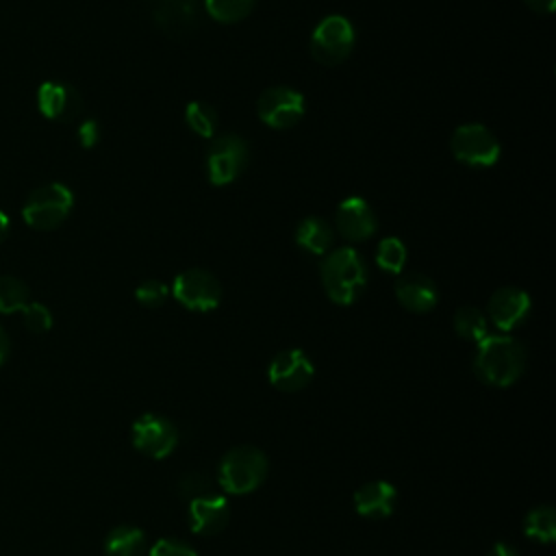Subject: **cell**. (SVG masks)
I'll return each mask as SVG.
<instances>
[{
  "label": "cell",
  "instance_id": "2e32d148",
  "mask_svg": "<svg viewBox=\"0 0 556 556\" xmlns=\"http://www.w3.org/2000/svg\"><path fill=\"white\" fill-rule=\"evenodd\" d=\"M230 519V506L222 493L195 497L189 502L187 508V521L191 532L200 536H213L219 534Z\"/></svg>",
  "mask_w": 556,
  "mask_h": 556
},
{
  "label": "cell",
  "instance_id": "83f0119b",
  "mask_svg": "<svg viewBox=\"0 0 556 556\" xmlns=\"http://www.w3.org/2000/svg\"><path fill=\"white\" fill-rule=\"evenodd\" d=\"M169 295V287L163 282V280H156V278H150V280H143L137 289H135V298L141 306L146 308H156V306H163L165 300Z\"/></svg>",
  "mask_w": 556,
  "mask_h": 556
},
{
  "label": "cell",
  "instance_id": "7c38bea8",
  "mask_svg": "<svg viewBox=\"0 0 556 556\" xmlns=\"http://www.w3.org/2000/svg\"><path fill=\"white\" fill-rule=\"evenodd\" d=\"M315 374V367L306 352L298 348H289L278 352L267 365V380L274 389L282 393L302 391Z\"/></svg>",
  "mask_w": 556,
  "mask_h": 556
},
{
  "label": "cell",
  "instance_id": "ba28073f",
  "mask_svg": "<svg viewBox=\"0 0 556 556\" xmlns=\"http://www.w3.org/2000/svg\"><path fill=\"white\" fill-rule=\"evenodd\" d=\"M172 293L182 308L193 311V313L215 311L224 295L219 280L211 271L200 269V267L180 271L174 278Z\"/></svg>",
  "mask_w": 556,
  "mask_h": 556
},
{
  "label": "cell",
  "instance_id": "e575fe53",
  "mask_svg": "<svg viewBox=\"0 0 556 556\" xmlns=\"http://www.w3.org/2000/svg\"><path fill=\"white\" fill-rule=\"evenodd\" d=\"M9 228H11V222H9L7 213H4V211H0V243L7 239V235H9Z\"/></svg>",
  "mask_w": 556,
  "mask_h": 556
},
{
  "label": "cell",
  "instance_id": "4dcf8cb0",
  "mask_svg": "<svg viewBox=\"0 0 556 556\" xmlns=\"http://www.w3.org/2000/svg\"><path fill=\"white\" fill-rule=\"evenodd\" d=\"M76 137H78V143L83 148H93L100 141V126H98V122L96 119L80 122Z\"/></svg>",
  "mask_w": 556,
  "mask_h": 556
},
{
  "label": "cell",
  "instance_id": "7402d4cb",
  "mask_svg": "<svg viewBox=\"0 0 556 556\" xmlns=\"http://www.w3.org/2000/svg\"><path fill=\"white\" fill-rule=\"evenodd\" d=\"M454 330L465 341H482L489 334V319L476 306H460L454 313Z\"/></svg>",
  "mask_w": 556,
  "mask_h": 556
},
{
  "label": "cell",
  "instance_id": "5b68a950",
  "mask_svg": "<svg viewBox=\"0 0 556 556\" xmlns=\"http://www.w3.org/2000/svg\"><path fill=\"white\" fill-rule=\"evenodd\" d=\"M454 159L473 169L493 167L502 156V143L491 128L478 122L460 124L450 137Z\"/></svg>",
  "mask_w": 556,
  "mask_h": 556
},
{
  "label": "cell",
  "instance_id": "4fadbf2b",
  "mask_svg": "<svg viewBox=\"0 0 556 556\" xmlns=\"http://www.w3.org/2000/svg\"><path fill=\"white\" fill-rule=\"evenodd\" d=\"M532 311L530 295L517 287H500L486 302V319L502 332H510L521 326Z\"/></svg>",
  "mask_w": 556,
  "mask_h": 556
},
{
  "label": "cell",
  "instance_id": "ac0fdd59",
  "mask_svg": "<svg viewBox=\"0 0 556 556\" xmlns=\"http://www.w3.org/2000/svg\"><path fill=\"white\" fill-rule=\"evenodd\" d=\"M397 491L387 480H374L361 484L354 491V508L365 519H384L395 510Z\"/></svg>",
  "mask_w": 556,
  "mask_h": 556
},
{
  "label": "cell",
  "instance_id": "9c48e42d",
  "mask_svg": "<svg viewBox=\"0 0 556 556\" xmlns=\"http://www.w3.org/2000/svg\"><path fill=\"white\" fill-rule=\"evenodd\" d=\"M306 111V100L304 96L287 85H274L267 87L256 102V113L258 119L276 130H287L293 128Z\"/></svg>",
  "mask_w": 556,
  "mask_h": 556
},
{
  "label": "cell",
  "instance_id": "8fae6325",
  "mask_svg": "<svg viewBox=\"0 0 556 556\" xmlns=\"http://www.w3.org/2000/svg\"><path fill=\"white\" fill-rule=\"evenodd\" d=\"M148 7L156 28L174 39L195 33L202 20L200 0H148Z\"/></svg>",
  "mask_w": 556,
  "mask_h": 556
},
{
  "label": "cell",
  "instance_id": "52a82bcc",
  "mask_svg": "<svg viewBox=\"0 0 556 556\" xmlns=\"http://www.w3.org/2000/svg\"><path fill=\"white\" fill-rule=\"evenodd\" d=\"M356 43L354 26L343 15H326L311 35V54L321 65L343 63Z\"/></svg>",
  "mask_w": 556,
  "mask_h": 556
},
{
  "label": "cell",
  "instance_id": "7a4b0ae2",
  "mask_svg": "<svg viewBox=\"0 0 556 556\" xmlns=\"http://www.w3.org/2000/svg\"><path fill=\"white\" fill-rule=\"evenodd\" d=\"M319 278L330 302L350 306L363 295L367 287V265L358 250L339 248L324 256L319 265Z\"/></svg>",
  "mask_w": 556,
  "mask_h": 556
},
{
  "label": "cell",
  "instance_id": "484cf974",
  "mask_svg": "<svg viewBox=\"0 0 556 556\" xmlns=\"http://www.w3.org/2000/svg\"><path fill=\"white\" fill-rule=\"evenodd\" d=\"M406 256V245L397 237H384L376 250V265L387 274H402Z\"/></svg>",
  "mask_w": 556,
  "mask_h": 556
},
{
  "label": "cell",
  "instance_id": "f1b7e54d",
  "mask_svg": "<svg viewBox=\"0 0 556 556\" xmlns=\"http://www.w3.org/2000/svg\"><path fill=\"white\" fill-rule=\"evenodd\" d=\"M20 313L24 317V326L35 334H43L52 328V313L39 302H28Z\"/></svg>",
  "mask_w": 556,
  "mask_h": 556
},
{
  "label": "cell",
  "instance_id": "cb8c5ba5",
  "mask_svg": "<svg viewBox=\"0 0 556 556\" xmlns=\"http://www.w3.org/2000/svg\"><path fill=\"white\" fill-rule=\"evenodd\" d=\"M256 0H204V11L222 24H235L248 17Z\"/></svg>",
  "mask_w": 556,
  "mask_h": 556
},
{
  "label": "cell",
  "instance_id": "f546056e",
  "mask_svg": "<svg viewBox=\"0 0 556 556\" xmlns=\"http://www.w3.org/2000/svg\"><path fill=\"white\" fill-rule=\"evenodd\" d=\"M148 556H198V552L180 539H161L150 547Z\"/></svg>",
  "mask_w": 556,
  "mask_h": 556
},
{
  "label": "cell",
  "instance_id": "d4e9b609",
  "mask_svg": "<svg viewBox=\"0 0 556 556\" xmlns=\"http://www.w3.org/2000/svg\"><path fill=\"white\" fill-rule=\"evenodd\" d=\"M30 302L28 287L15 276H0V313H17Z\"/></svg>",
  "mask_w": 556,
  "mask_h": 556
},
{
  "label": "cell",
  "instance_id": "d6986e66",
  "mask_svg": "<svg viewBox=\"0 0 556 556\" xmlns=\"http://www.w3.org/2000/svg\"><path fill=\"white\" fill-rule=\"evenodd\" d=\"M332 239L334 230L324 217H304L295 228V243L313 256H326Z\"/></svg>",
  "mask_w": 556,
  "mask_h": 556
},
{
  "label": "cell",
  "instance_id": "5bb4252c",
  "mask_svg": "<svg viewBox=\"0 0 556 556\" xmlns=\"http://www.w3.org/2000/svg\"><path fill=\"white\" fill-rule=\"evenodd\" d=\"M334 230L345 241L358 243L378 230V217L365 198L350 195L334 211Z\"/></svg>",
  "mask_w": 556,
  "mask_h": 556
},
{
  "label": "cell",
  "instance_id": "ffe728a7",
  "mask_svg": "<svg viewBox=\"0 0 556 556\" xmlns=\"http://www.w3.org/2000/svg\"><path fill=\"white\" fill-rule=\"evenodd\" d=\"M104 556H146V534L137 526H117L104 539Z\"/></svg>",
  "mask_w": 556,
  "mask_h": 556
},
{
  "label": "cell",
  "instance_id": "30bf717a",
  "mask_svg": "<svg viewBox=\"0 0 556 556\" xmlns=\"http://www.w3.org/2000/svg\"><path fill=\"white\" fill-rule=\"evenodd\" d=\"M130 441L148 458H167L178 443V428L165 415L143 413L130 428Z\"/></svg>",
  "mask_w": 556,
  "mask_h": 556
},
{
  "label": "cell",
  "instance_id": "603a6c76",
  "mask_svg": "<svg viewBox=\"0 0 556 556\" xmlns=\"http://www.w3.org/2000/svg\"><path fill=\"white\" fill-rule=\"evenodd\" d=\"M523 532L539 543H552L556 539V513L552 506H536L523 519Z\"/></svg>",
  "mask_w": 556,
  "mask_h": 556
},
{
  "label": "cell",
  "instance_id": "6da1fadb",
  "mask_svg": "<svg viewBox=\"0 0 556 556\" xmlns=\"http://www.w3.org/2000/svg\"><path fill=\"white\" fill-rule=\"evenodd\" d=\"M526 369V348L508 334H486L478 341L473 374L489 387H510Z\"/></svg>",
  "mask_w": 556,
  "mask_h": 556
},
{
  "label": "cell",
  "instance_id": "d6a6232c",
  "mask_svg": "<svg viewBox=\"0 0 556 556\" xmlns=\"http://www.w3.org/2000/svg\"><path fill=\"white\" fill-rule=\"evenodd\" d=\"M484 556H519V554H517V549H515L513 545H508V543H495Z\"/></svg>",
  "mask_w": 556,
  "mask_h": 556
},
{
  "label": "cell",
  "instance_id": "836d02e7",
  "mask_svg": "<svg viewBox=\"0 0 556 556\" xmlns=\"http://www.w3.org/2000/svg\"><path fill=\"white\" fill-rule=\"evenodd\" d=\"M9 350H11V343H9V334L4 332V328L0 326V367L4 365L7 356H9Z\"/></svg>",
  "mask_w": 556,
  "mask_h": 556
},
{
  "label": "cell",
  "instance_id": "9a60e30c",
  "mask_svg": "<svg viewBox=\"0 0 556 556\" xmlns=\"http://www.w3.org/2000/svg\"><path fill=\"white\" fill-rule=\"evenodd\" d=\"M37 109L52 122H72L83 113V98L72 85L48 80L37 89Z\"/></svg>",
  "mask_w": 556,
  "mask_h": 556
},
{
  "label": "cell",
  "instance_id": "3957f363",
  "mask_svg": "<svg viewBox=\"0 0 556 556\" xmlns=\"http://www.w3.org/2000/svg\"><path fill=\"white\" fill-rule=\"evenodd\" d=\"M269 471L267 456L254 445H237L217 465V486L232 495L256 491Z\"/></svg>",
  "mask_w": 556,
  "mask_h": 556
},
{
  "label": "cell",
  "instance_id": "e0dca14e",
  "mask_svg": "<svg viewBox=\"0 0 556 556\" xmlns=\"http://www.w3.org/2000/svg\"><path fill=\"white\" fill-rule=\"evenodd\" d=\"M397 302L410 313H428L439 302V289L432 278L419 271L402 274L395 282Z\"/></svg>",
  "mask_w": 556,
  "mask_h": 556
},
{
  "label": "cell",
  "instance_id": "44dd1931",
  "mask_svg": "<svg viewBox=\"0 0 556 556\" xmlns=\"http://www.w3.org/2000/svg\"><path fill=\"white\" fill-rule=\"evenodd\" d=\"M185 124L198 137L213 139L215 132H217V126H219V115H217L213 104L195 100V102H189L185 106Z\"/></svg>",
  "mask_w": 556,
  "mask_h": 556
},
{
  "label": "cell",
  "instance_id": "8992f818",
  "mask_svg": "<svg viewBox=\"0 0 556 556\" xmlns=\"http://www.w3.org/2000/svg\"><path fill=\"white\" fill-rule=\"evenodd\" d=\"M74 206V193L63 182H50L35 189L24 208V222L35 230H54L61 226Z\"/></svg>",
  "mask_w": 556,
  "mask_h": 556
},
{
  "label": "cell",
  "instance_id": "1f68e13d",
  "mask_svg": "<svg viewBox=\"0 0 556 556\" xmlns=\"http://www.w3.org/2000/svg\"><path fill=\"white\" fill-rule=\"evenodd\" d=\"M526 4L539 15H552L556 9V0H526Z\"/></svg>",
  "mask_w": 556,
  "mask_h": 556
},
{
  "label": "cell",
  "instance_id": "277c9868",
  "mask_svg": "<svg viewBox=\"0 0 556 556\" xmlns=\"http://www.w3.org/2000/svg\"><path fill=\"white\" fill-rule=\"evenodd\" d=\"M204 163L206 176L215 187L230 185L250 165V143L237 132H222L211 139Z\"/></svg>",
  "mask_w": 556,
  "mask_h": 556
},
{
  "label": "cell",
  "instance_id": "4316f807",
  "mask_svg": "<svg viewBox=\"0 0 556 556\" xmlns=\"http://www.w3.org/2000/svg\"><path fill=\"white\" fill-rule=\"evenodd\" d=\"M219 486H215L213 478L206 476V473H200V471H189L185 476H180V480L176 482V493L178 497L191 502L195 497H204V495H213V493H219L217 491Z\"/></svg>",
  "mask_w": 556,
  "mask_h": 556
}]
</instances>
